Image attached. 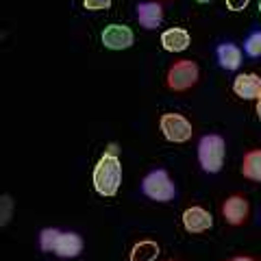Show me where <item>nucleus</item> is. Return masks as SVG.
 I'll list each match as a JSON object with an SVG mask.
<instances>
[{
	"instance_id": "obj_25",
	"label": "nucleus",
	"mask_w": 261,
	"mask_h": 261,
	"mask_svg": "<svg viewBox=\"0 0 261 261\" xmlns=\"http://www.w3.org/2000/svg\"><path fill=\"white\" fill-rule=\"evenodd\" d=\"M259 220H261V214H259Z\"/></svg>"
},
{
	"instance_id": "obj_9",
	"label": "nucleus",
	"mask_w": 261,
	"mask_h": 261,
	"mask_svg": "<svg viewBox=\"0 0 261 261\" xmlns=\"http://www.w3.org/2000/svg\"><path fill=\"white\" fill-rule=\"evenodd\" d=\"M183 228L187 233H205L214 228V216L207 209H202L198 205L187 207L183 211Z\"/></svg>"
},
{
	"instance_id": "obj_12",
	"label": "nucleus",
	"mask_w": 261,
	"mask_h": 261,
	"mask_svg": "<svg viewBox=\"0 0 261 261\" xmlns=\"http://www.w3.org/2000/svg\"><path fill=\"white\" fill-rule=\"evenodd\" d=\"M190 44H192L190 33L181 27H172L161 33V46L166 53H183L190 48Z\"/></svg>"
},
{
	"instance_id": "obj_3",
	"label": "nucleus",
	"mask_w": 261,
	"mask_h": 261,
	"mask_svg": "<svg viewBox=\"0 0 261 261\" xmlns=\"http://www.w3.org/2000/svg\"><path fill=\"white\" fill-rule=\"evenodd\" d=\"M140 190L146 198H150L154 202H170L178 196L176 183L170 178L166 168H152L150 172L142 178Z\"/></svg>"
},
{
	"instance_id": "obj_21",
	"label": "nucleus",
	"mask_w": 261,
	"mask_h": 261,
	"mask_svg": "<svg viewBox=\"0 0 261 261\" xmlns=\"http://www.w3.org/2000/svg\"><path fill=\"white\" fill-rule=\"evenodd\" d=\"M228 261H255V259H250V257H233V259H228Z\"/></svg>"
},
{
	"instance_id": "obj_2",
	"label": "nucleus",
	"mask_w": 261,
	"mask_h": 261,
	"mask_svg": "<svg viewBox=\"0 0 261 261\" xmlns=\"http://www.w3.org/2000/svg\"><path fill=\"white\" fill-rule=\"evenodd\" d=\"M196 154H198L200 170L207 174H218L224 168V157H226V142L222 135L218 133H207L198 140L196 146Z\"/></svg>"
},
{
	"instance_id": "obj_15",
	"label": "nucleus",
	"mask_w": 261,
	"mask_h": 261,
	"mask_svg": "<svg viewBox=\"0 0 261 261\" xmlns=\"http://www.w3.org/2000/svg\"><path fill=\"white\" fill-rule=\"evenodd\" d=\"M159 244L157 242H152V240H142V242H137L133 250H130V257L128 261H154L159 257Z\"/></svg>"
},
{
	"instance_id": "obj_5",
	"label": "nucleus",
	"mask_w": 261,
	"mask_h": 261,
	"mask_svg": "<svg viewBox=\"0 0 261 261\" xmlns=\"http://www.w3.org/2000/svg\"><path fill=\"white\" fill-rule=\"evenodd\" d=\"M198 76H200V70H198V65H196V61L181 59V61L170 65L166 83L172 92H185V89H190L198 83Z\"/></svg>"
},
{
	"instance_id": "obj_13",
	"label": "nucleus",
	"mask_w": 261,
	"mask_h": 261,
	"mask_svg": "<svg viewBox=\"0 0 261 261\" xmlns=\"http://www.w3.org/2000/svg\"><path fill=\"white\" fill-rule=\"evenodd\" d=\"M81 252H83V238L74 231H61L55 255L59 259H76Z\"/></svg>"
},
{
	"instance_id": "obj_6",
	"label": "nucleus",
	"mask_w": 261,
	"mask_h": 261,
	"mask_svg": "<svg viewBox=\"0 0 261 261\" xmlns=\"http://www.w3.org/2000/svg\"><path fill=\"white\" fill-rule=\"evenodd\" d=\"M100 42L107 50H128L135 42V35H133V29L126 27V24H107L100 33Z\"/></svg>"
},
{
	"instance_id": "obj_17",
	"label": "nucleus",
	"mask_w": 261,
	"mask_h": 261,
	"mask_svg": "<svg viewBox=\"0 0 261 261\" xmlns=\"http://www.w3.org/2000/svg\"><path fill=\"white\" fill-rule=\"evenodd\" d=\"M59 238H61V228L46 226V228H42V231H39V235H37V244H39V248H42L44 252H55Z\"/></svg>"
},
{
	"instance_id": "obj_11",
	"label": "nucleus",
	"mask_w": 261,
	"mask_h": 261,
	"mask_svg": "<svg viewBox=\"0 0 261 261\" xmlns=\"http://www.w3.org/2000/svg\"><path fill=\"white\" fill-rule=\"evenodd\" d=\"M233 94L242 98V100H259L261 98V76H257L255 72L238 74L233 81Z\"/></svg>"
},
{
	"instance_id": "obj_23",
	"label": "nucleus",
	"mask_w": 261,
	"mask_h": 261,
	"mask_svg": "<svg viewBox=\"0 0 261 261\" xmlns=\"http://www.w3.org/2000/svg\"><path fill=\"white\" fill-rule=\"evenodd\" d=\"M196 3H200V5H207V3H214V0H196Z\"/></svg>"
},
{
	"instance_id": "obj_22",
	"label": "nucleus",
	"mask_w": 261,
	"mask_h": 261,
	"mask_svg": "<svg viewBox=\"0 0 261 261\" xmlns=\"http://www.w3.org/2000/svg\"><path fill=\"white\" fill-rule=\"evenodd\" d=\"M257 118L261 120V98H259V100H257Z\"/></svg>"
},
{
	"instance_id": "obj_10",
	"label": "nucleus",
	"mask_w": 261,
	"mask_h": 261,
	"mask_svg": "<svg viewBox=\"0 0 261 261\" xmlns=\"http://www.w3.org/2000/svg\"><path fill=\"white\" fill-rule=\"evenodd\" d=\"M222 218H224V222L231 224V226L244 224L246 218H248V200L240 194L228 196V198L224 200V205H222Z\"/></svg>"
},
{
	"instance_id": "obj_16",
	"label": "nucleus",
	"mask_w": 261,
	"mask_h": 261,
	"mask_svg": "<svg viewBox=\"0 0 261 261\" xmlns=\"http://www.w3.org/2000/svg\"><path fill=\"white\" fill-rule=\"evenodd\" d=\"M242 50L248 59H261V29H250L248 35L244 37Z\"/></svg>"
},
{
	"instance_id": "obj_7",
	"label": "nucleus",
	"mask_w": 261,
	"mask_h": 261,
	"mask_svg": "<svg viewBox=\"0 0 261 261\" xmlns=\"http://www.w3.org/2000/svg\"><path fill=\"white\" fill-rule=\"evenodd\" d=\"M214 55H216L218 65L224 72H238L242 68V63H244V50H242V46L231 42V39H226V42H220L216 46Z\"/></svg>"
},
{
	"instance_id": "obj_20",
	"label": "nucleus",
	"mask_w": 261,
	"mask_h": 261,
	"mask_svg": "<svg viewBox=\"0 0 261 261\" xmlns=\"http://www.w3.org/2000/svg\"><path fill=\"white\" fill-rule=\"evenodd\" d=\"M248 5H250V0H226V9H228V11H233V13L244 11Z\"/></svg>"
},
{
	"instance_id": "obj_24",
	"label": "nucleus",
	"mask_w": 261,
	"mask_h": 261,
	"mask_svg": "<svg viewBox=\"0 0 261 261\" xmlns=\"http://www.w3.org/2000/svg\"><path fill=\"white\" fill-rule=\"evenodd\" d=\"M257 7H259V15H261V0H259V5H257Z\"/></svg>"
},
{
	"instance_id": "obj_8",
	"label": "nucleus",
	"mask_w": 261,
	"mask_h": 261,
	"mask_svg": "<svg viewBox=\"0 0 261 261\" xmlns=\"http://www.w3.org/2000/svg\"><path fill=\"white\" fill-rule=\"evenodd\" d=\"M135 18L146 31H154L163 24V7L159 0H140L135 5Z\"/></svg>"
},
{
	"instance_id": "obj_1",
	"label": "nucleus",
	"mask_w": 261,
	"mask_h": 261,
	"mask_svg": "<svg viewBox=\"0 0 261 261\" xmlns=\"http://www.w3.org/2000/svg\"><path fill=\"white\" fill-rule=\"evenodd\" d=\"M92 183L96 194L111 198L116 196L120 185H122V161L118 157V146L111 144L105 154L96 161L94 166V174H92Z\"/></svg>"
},
{
	"instance_id": "obj_18",
	"label": "nucleus",
	"mask_w": 261,
	"mask_h": 261,
	"mask_svg": "<svg viewBox=\"0 0 261 261\" xmlns=\"http://www.w3.org/2000/svg\"><path fill=\"white\" fill-rule=\"evenodd\" d=\"M11 216H13V200H11L9 194H3L0 196V226L9 224Z\"/></svg>"
},
{
	"instance_id": "obj_4",
	"label": "nucleus",
	"mask_w": 261,
	"mask_h": 261,
	"mask_svg": "<svg viewBox=\"0 0 261 261\" xmlns=\"http://www.w3.org/2000/svg\"><path fill=\"white\" fill-rule=\"evenodd\" d=\"M159 130L161 135L166 137L168 142L172 144H185L192 140V122L187 120L183 113H163V116L159 118Z\"/></svg>"
},
{
	"instance_id": "obj_19",
	"label": "nucleus",
	"mask_w": 261,
	"mask_h": 261,
	"mask_svg": "<svg viewBox=\"0 0 261 261\" xmlns=\"http://www.w3.org/2000/svg\"><path fill=\"white\" fill-rule=\"evenodd\" d=\"M113 0H83V7L87 11H105L109 9Z\"/></svg>"
},
{
	"instance_id": "obj_14",
	"label": "nucleus",
	"mask_w": 261,
	"mask_h": 261,
	"mask_svg": "<svg viewBox=\"0 0 261 261\" xmlns=\"http://www.w3.org/2000/svg\"><path fill=\"white\" fill-rule=\"evenodd\" d=\"M242 174L248 178V181L261 183V148L248 150L242 159Z\"/></svg>"
}]
</instances>
